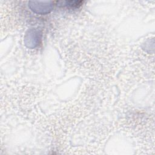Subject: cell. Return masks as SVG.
<instances>
[{
    "instance_id": "cell-1",
    "label": "cell",
    "mask_w": 155,
    "mask_h": 155,
    "mask_svg": "<svg viewBox=\"0 0 155 155\" xmlns=\"http://www.w3.org/2000/svg\"><path fill=\"white\" fill-rule=\"evenodd\" d=\"M30 7L32 9V10L37 12V13H44L45 12H48L52 8L53 2L45 1V2H29Z\"/></svg>"
}]
</instances>
